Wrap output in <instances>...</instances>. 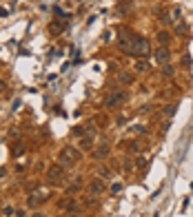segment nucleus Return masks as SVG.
<instances>
[{"instance_id":"1","label":"nucleus","mask_w":193,"mask_h":217,"mask_svg":"<svg viewBox=\"0 0 193 217\" xmlns=\"http://www.w3.org/2000/svg\"><path fill=\"white\" fill-rule=\"evenodd\" d=\"M58 160H60V166H74V164L80 160V151L67 146V149L60 151V157H58Z\"/></svg>"},{"instance_id":"2","label":"nucleus","mask_w":193,"mask_h":217,"mask_svg":"<svg viewBox=\"0 0 193 217\" xmlns=\"http://www.w3.org/2000/svg\"><path fill=\"white\" fill-rule=\"evenodd\" d=\"M133 56H149V42L140 36H133Z\"/></svg>"},{"instance_id":"3","label":"nucleus","mask_w":193,"mask_h":217,"mask_svg":"<svg viewBox=\"0 0 193 217\" xmlns=\"http://www.w3.org/2000/svg\"><path fill=\"white\" fill-rule=\"evenodd\" d=\"M124 98H127L124 91H115V93H111L109 98L104 100V106H107V109H113V106H118L120 102H124Z\"/></svg>"},{"instance_id":"4","label":"nucleus","mask_w":193,"mask_h":217,"mask_svg":"<svg viewBox=\"0 0 193 217\" xmlns=\"http://www.w3.org/2000/svg\"><path fill=\"white\" fill-rule=\"evenodd\" d=\"M62 175H64V166H60V164L49 166V171H47V177H49V182H60Z\"/></svg>"},{"instance_id":"5","label":"nucleus","mask_w":193,"mask_h":217,"mask_svg":"<svg viewBox=\"0 0 193 217\" xmlns=\"http://www.w3.org/2000/svg\"><path fill=\"white\" fill-rule=\"evenodd\" d=\"M64 29H67V20H62V22H51V25H49L51 36H58V33H62Z\"/></svg>"},{"instance_id":"6","label":"nucleus","mask_w":193,"mask_h":217,"mask_svg":"<svg viewBox=\"0 0 193 217\" xmlns=\"http://www.w3.org/2000/svg\"><path fill=\"white\" fill-rule=\"evenodd\" d=\"M169 58H171V56H169L166 49H158V51H155V60H158V64H166Z\"/></svg>"},{"instance_id":"7","label":"nucleus","mask_w":193,"mask_h":217,"mask_svg":"<svg viewBox=\"0 0 193 217\" xmlns=\"http://www.w3.org/2000/svg\"><path fill=\"white\" fill-rule=\"evenodd\" d=\"M89 188H91V193H93V195H100V193L104 190V184H102V180H93Z\"/></svg>"},{"instance_id":"8","label":"nucleus","mask_w":193,"mask_h":217,"mask_svg":"<svg viewBox=\"0 0 193 217\" xmlns=\"http://www.w3.org/2000/svg\"><path fill=\"white\" fill-rule=\"evenodd\" d=\"M44 200H47L44 195H31V197L27 200V206H29V208H33V206H38V204H40V202H44Z\"/></svg>"},{"instance_id":"9","label":"nucleus","mask_w":193,"mask_h":217,"mask_svg":"<svg viewBox=\"0 0 193 217\" xmlns=\"http://www.w3.org/2000/svg\"><path fill=\"white\" fill-rule=\"evenodd\" d=\"M80 149H82V151H91V149H93V140H91V137H82V140H80Z\"/></svg>"},{"instance_id":"10","label":"nucleus","mask_w":193,"mask_h":217,"mask_svg":"<svg viewBox=\"0 0 193 217\" xmlns=\"http://www.w3.org/2000/svg\"><path fill=\"white\" fill-rule=\"evenodd\" d=\"M93 155H95V160H102V157H107V155H109V146H104V144H102V146H100L98 151H95Z\"/></svg>"},{"instance_id":"11","label":"nucleus","mask_w":193,"mask_h":217,"mask_svg":"<svg viewBox=\"0 0 193 217\" xmlns=\"http://www.w3.org/2000/svg\"><path fill=\"white\" fill-rule=\"evenodd\" d=\"M169 40H171V36H169L166 31H160V33H158V42H160V44H164V47H166V44H169Z\"/></svg>"},{"instance_id":"12","label":"nucleus","mask_w":193,"mask_h":217,"mask_svg":"<svg viewBox=\"0 0 193 217\" xmlns=\"http://www.w3.org/2000/svg\"><path fill=\"white\" fill-rule=\"evenodd\" d=\"M80 186H82V182H80V180H78V182H74V184H71V186H69V188H67V193H76V190H78V188H80Z\"/></svg>"},{"instance_id":"13","label":"nucleus","mask_w":193,"mask_h":217,"mask_svg":"<svg viewBox=\"0 0 193 217\" xmlns=\"http://www.w3.org/2000/svg\"><path fill=\"white\" fill-rule=\"evenodd\" d=\"M175 111H178V106H175V104H169V106H166V115H169V117H173V115H175Z\"/></svg>"},{"instance_id":"14","label":"nucleus","mask_w":193,"mask_h":217,"mask_svg":"<svg viewBox=\"0 0 193 217\" xmlns=\"http://www.w3.org/2000/svg\"><path fill=\"white\" fill-rule=\"evenodd\" d=\"M135 71H149V64L147 62H138L135 64Z\"/></svg>"},{"instance_id":"15","label":"nucleus","mask_w":193,"mask_h":217,"mask_svg":"<svg viewBox=\"0 0 193 217\" xmlns=\"http://www.w3.org/2000/svg\"><path fill=\"white\" fill-rule=\"evenodd\" d=\"M120 80H122L124 84H131V82H133V78H131V76H120Z\"/></svg>"},{"instance_id":"16","label":"nucleus","mask_w":193,"mask_h":217,"mask_svg":"<svg viewBox=\"0 0 193 217\" xmlns=\"http://www.w3.org/2000/svg\"><path fill=\"white\" fill-rule=\"evenodd\" d=\"M22 151H25V149H22V146H20V144H18V146H13V155H20Z\"/></svg>"},{"instance_id":"17","label":"nucleus","mask_w":193,"mask_h":217,"mask_svg":"<svg viewBox=\"0 0 193 217\" xmlns=\"http://www.w3.org/2000/svg\"><path fill=\"white\" fill-rule=\"evenodd\" d=\"M164 76H173V69L171 67H164Z\"/></svg>"},{"instance_id":"18","label":"nucleus","mask_w":193,"mask_h":217,"mask_svg":"<svg viewBox=\"0 0 193 217\" xmlns=\"http://www.w3.org/2000/svg\"><path fill=\"white\" fill-rule=\"evenodd\" d=\"M182 64H184V67H189V64H191V58H189V56H184V58H182Z\"/></svg>"},{"instance_id":"19","label":"nucleus","mask_w":193,"mask_h":217,"mask_svg":"<svg viewBox=\"0 0 193 217\" xmlns=\"http://www.w3.org/2000/svg\"><path fill=\"white\" fill-rule=\"evenodd\" d=\"M7 91V84H5V80H0V93H5Z\"/></svg>"},{"instance_id":"20","label":"nucleus","mask_w":193,"mask_h":217,"mask_svg":"<svg viewBox=\"0 0 193 217\" xmlns=\"http://www.w3.org/2000/svg\"><path fill=\"white\" fill-rule=\"evenodd\" d=\"M7 175V171H5V168H0V177H5Z\"/></svg>"},{"instance_id":"21","label":"nucleus","mask_w":193,"mask_h":217,"mask_svg":"<svg viewBox=\"0 0 193 217\" xmlns=\"http://www.w3.org/2000/svg\"><path fill=\"white\" fill-rule=\"evenodd\" d=\"M33 217H44V215H42V213H36V215H33Z\"/></svg>"}]
</instances>
